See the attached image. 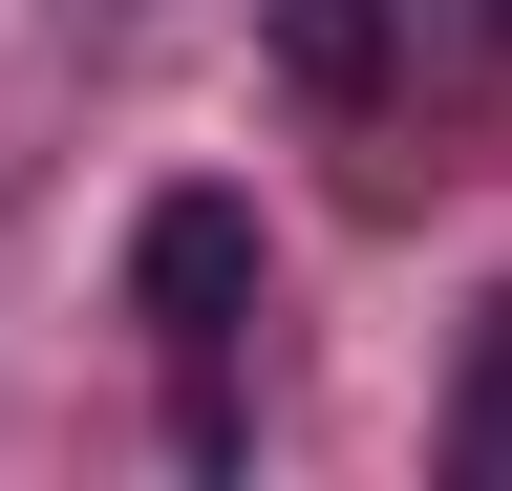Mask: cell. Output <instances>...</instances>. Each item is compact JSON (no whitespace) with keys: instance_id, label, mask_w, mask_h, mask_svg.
<instances>
[{"instance_id":"obj_1","label":"cell","mask_w":512,"mask_h":491,"mask_svg":"<svg viewBox=\"0 0 512 491\" xmlns=\"http://www.w3.org/2000/svg\"><path fill=\"white\" fill-rule=\"evenodd\" d=\"M128 321L214 363L256 321V193H150V214H128Z\"/></svg>"},{"instance_id":"obj_2","label":"cell","mask_w":512,"mask_h":491,"mask_svg":"<svg viewBox=\"0 0 512 491\" xmlns=\"http://www.w3.org/2000/svg\"><path fill=\"white\" fill-rule=\"evenodd\" d=\"M278 65L320 107H384V0H278Z\"/></svg>"},{"instance_id":"obj_3","label":"cell","mask_w":512,"mask_h":491,"mask_svg":"<svg viewBox=\"0 0 512 491\" xmlns=\"http://www.w3.org/2000/svg\"><path fill=\"white\" fill-rule=\"evenodd\" d=\"M470 470H512V299H491V363H470Z\"/></svg>"}]
</instances>
